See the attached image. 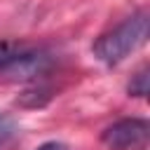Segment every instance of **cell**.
Masks as SVG:
<instances>
[{
  "instance_id": "6da1fadb",
  "label": "cell",
  "mask_w": 150,
  "mask_h": 150,
  "mask_svg": "<svg viewBox=\"0 0 150 150\" xmlns=\"http://www.w3.org/2000/svg\"><path fill=\"white\" fill-rule=\"evenodd\" d=\"M145 40H148V14L138 12L124 19L112 30L103 33L94 42V56L105 66H117L131 52H136Z\"/></svg>"
},
{
  "instance_id": "7a4b0ae2",
  "label": "cell",
  "mask_w": 150,
  "mask_h": 150,
  "mask_svg": "<svg viewBox=\"0 0 150 150\" xmlns=\"http://www.w3.org/2000/svg\"><path fill=\"white\" fill-rule=\"evenodd\" d=\"M101 138L110 150H145L150 141V124L138 117L120 120L110 124Z\"/></svg>"
},
{
  "instance_id": "3957f363",
  "label": "cell",
  "mask_w": 150,
  "mask_h": 150,
  "mask_svg": "<svg viewBox=\"0 0 150 150\" xmlns=\"http://www.w3.org/2000/svg\"><path fill=\"white\" fill-rule=\"evenodd\" d=\"M47 68H49V56L45 52L16 47V52L12 54V59L2 66L0 77L7 80V82H26V80L40 77Z\"/></svg>"
},
{
  "instance_id": "277c9868",
  "label": "cell",
  "mask_w": 150,
  "mask_h": 150,
  "mask_svg": "<svg viewBox=\"0 0 150 150\" xmlns=\"http://www.w3.org/2000/svg\"><path fill=\"white\" fill-rule=\"evenodd\" d=\"M129 94H131V96H138V98H143V96L148 94V70H145V68L138 70V73L131 77V82H129Z\"/></svg>"
},
{
  "instance_id": "5b68a950",
  "label": "cell",
  "mask_w": 150,
  "mask_h": 150,
  "mask_svg": "<svg viewBox=\"0 0 150 150\" xmlns=\"http://www.w3.org/2000/svg\"><path fill=\"white\" fill-rule=\"evenodd\" d=\"M14 134V122L7 115H0V145H5Z\"/></svg>"
},
{
  "instance_id": "8992f818",
  "label": "cell",
  "mask_w": 150,
  "mask_h": 150,
  "mask_svg": "<svg viewBox=\"0 0 150 150\" xmlns=\"http://www.w3.org/2000/svg\"><path fill=\"white\" fill-rule=\"evenodd\" d=\"M14 52H16V45H12V42H0V70H2V66L12 59Z\"/></svg>"
},
{
  "instance_id": "52a82bcc",
  "label": "cell",
  "mask_w": 150,
  "mask_h": 150,
  "mask_svg": "<svg viewBox=\"0 0 150 150\" xmlns=\"http://www.w3.org/2000/svg\"><path fill=\"white\" fill-rule=\"evenodd\" d=\"M35 150H66V145H63V143H56V141H47V143H42V145L35 148Z\"/></svg>"
}]
</instances>
